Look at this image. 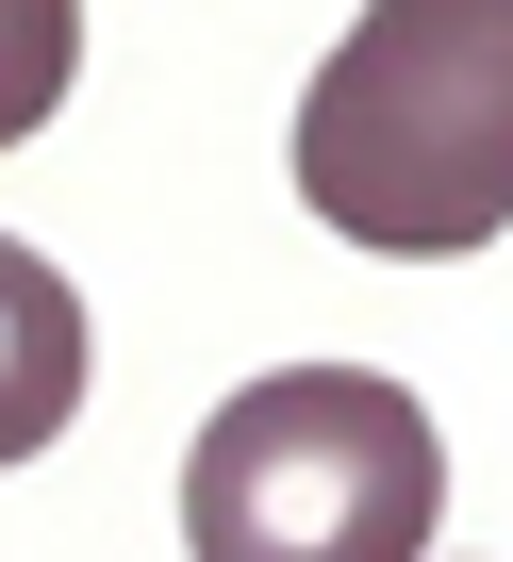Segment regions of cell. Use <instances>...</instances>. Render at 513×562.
Returning a JSON list of instances; mask_svg holds the SVG:
<instances>
[{
  "instance_id": "obj_2",
  "label": "cell",
  "mask_w": 513,
  "mask_h": 562,
  "mask_svg": "<svg viewBox=\"0 0 513 562\" xmlns=\"http://www.w3.org/2000/svg\"><path fill=\"white\" fill-rule=\"evenodd\" d=\"M431 513H447V430L381 364L232 381L182 447L199 562H431Z\"/></svg>"
},
{
  "instance_id": "obj_4",
  "label": "cell",
  "mask_w": 513,
  "mask_h": 562,
  "mask_svg": "<svg viewBox=\"0 0 513 562\" xmlns=\"http://www.w3.org/2000/svg\"><path fill=\"white\" fill-rule=\"evenodd\" d=\"M67 83H83V0H0V149L51 133Z\"/></svg>"
},
{
  "instance_id": "obj_3",
  "label": "cell",
  "mask_w": 513,
  "mask_h": 562,
  "mask_svg": "<svg viewBox=\"0 0 513 562\" xmlns=\"http://www.w3.org/2000/svg\"><path fill=\"white\" fill-rule=\"evenodd\" d=\"M67 414H83V281L0 232V463L67 447Z\"/></svg>"
},
{
  "instance_id": "obj_1",
  "label": "cell",
  "mask_w": 513,
  "mask_h": 562,
  "mask_svg": "<svg viewBox=\"0 0 513 562\" xmlns=\"http://www.w3.org/2000/svg\"><path fill=\"white\" fill-rule=\"evenodd\" d=\"M299 199L381 265L513 232V0H365L299 83Z\"/></svg>"
}]
</instances>
